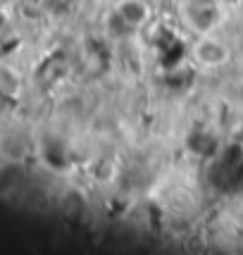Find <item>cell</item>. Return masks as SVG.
Instances as JSON below:
<instances>
[{
  "label": "cell",
  "mask_w": 243,
  "mask_h": 255,
  "mask_svg": "<svg viewBox=\"0 0 243 255\" xmlns=\"http://www.w3.org/2000/svg\"><path fill=\"white\" fill-rule=\"evenodd\" d=\"M220 19L222 12L215 0H186V5H184V22L198 36L210 33L220 24Z\"/></svg>",
  "instance_id": "1"
},
{
  "label": "cell",
  "mask_w": 243,
  "mask_h": 255,
  "mask_svg": "<svg viewBox=\"0 0 243 255\" xmlns=\"http://www.w3.org/2000/svg\"><path fill=\"white\" fill-rule=\"evenodd\" d=\"M193 57L203 67H222L229 60V48L222 41L212 38L210 33H203V36H198V41L193 43Z\"/></svg>",
  "instance_id": "2"
},
{
  "label": "cell",
  "mask_w": 243,
  "mask_h": 255,
  "mask_svg": "<svg viewBox=\"0 0 243 255\" xmlns=\"http://www.w3.org/2000/svg\"><path fill=\"white\" fill-rule=\"evenodd\" d=\"M115 14H117L131 31L138 29V26H143V24L150 19V10H148V2H145V0H120Z\"/></svg>",
  "instance_id": "3"
}]
</instances>
